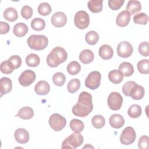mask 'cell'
I'll return each instance as SVG.
<instances>
[{
  "label": "cell",
  "instance_id": "obj_1",
  "mask_svg": "<svg viewBox=\"0 0 149 149\" xmlns=\"http://www.w3.org/2000/svg\"><path fill=\"white\" fill-rule=\"evenodd\" d=\"M93 109L92 95L87 91H82L79 94L77 104L73 107L72 113L76 116L86 117Z\"/></svg>",
  "mask_w": 149,
  "mask_h": 149
},
{
  "label": "cell",
  "instance_id": "obj_2",
  "mask_svg": "<svg viewBox=\"0 0 149 149\" xmlns=\"http://www.w3.org/2000/svg\"><path fill=\"white\" fill-rule=\"evenodd\" d=\"M68 58L66 50L61 47H56L52 49L47 57V63L51 68L57 67L59 64L65 62Z\"/></svg>",
  "mask_w": 149,
  "mask_h": 149
},
{
  "label": "cell",
  "instance_id": "obj_3",
  "mask_svg": "<svg viewBox=\"0 0 149 149\" xmlns=\"http://www.w3.org/2000/svg\"><path fill=\"white\" fill-rule=\"evenodd\" d=\"M27 42L31 49L36 51H41L47 47L48 39L44 35L33 34L27 38Z\"/></svg>",
  "mask_w": 149,
  "mask_h": 149
},
{
  "label": "cell",
  "instance_id": "obj_4",
  "mask_svg": "<svg viewBox=\"0 0 149 149\" xmlns=\"http://www.w3.org/2000/svg\"><path fill=\"white\" fill-rule=\"evenodd\" d=\"M83 143V137L80 133L71 134L66 137L62 143V148L73 149L80 146Z\"/></svg>",
  "mask_w": 149,
  "mask_h": 149
},
{
  "label": "cell",
  "instance_id": "obj_5",
  "mask_svg": "<svg viewBox=\"0 0 149 149\" xmlns=\"http://www.w3.org/2000/svg\"><path fill=\"white\" fill-rule=\"evenodd\" d=\"M50 127L56 132L62 130L66 125V119L59 113H53L49 118Z\"/></svg>",
  "mask_w": 149,
  "mask_h": 149
},
{
  "label": "cell",
  "instance_id": "obj_6",
  "mask_svg": "<svg viewBox=\"0 0 149 149\" xmlns=\"http://www.w3.org/2000/svg\"><path fill=\"white\" fill-rule=\"evenodd\" d=\"M74 23L76 27L83 30L87 28L90 23L88 14L84 10H79L74 15Z\"/></svg>",
  "mask_w": 149,
  "mask_h": 149
},
{
  "label": "cell",
  "instance_id": "obj_7",
  "mask_svg": "<svg viewBox=\"0 0 149 149\" xmlns=\"http://www.w3.org/2000/svg\"><path fill=\"white\" fill-rule=\"evenodd\" d=\"M101 79V73L98 71H93L86 77L85 86L91 90H95L100 86Z\"/></svg>",
  "mask_w": 149,
  "mask_h": 149
},
{
  "label": "cell",
  "instance_id": "obj_8",
  "mask_svg": "<svg viewBox=\"0 0 149 149\" xmlns=\"http://www.w3.org/2000/svg\"><path fill=\"white\" fill-rule=\"evenodd\" d=\"M136 138V134L134 128L127 126L123 130L120 136V142L123 145H130L134 143Z\"/></svg>",
  "mask_w": 149,
  "mask_h": 149
},
{
  "label": "cell",
  "instance_id": "obj_9",
  "mask_svg": "<svg viewBox=\"0 0 149 149\" xmlns=\"http://www.w3.org/2000/svg\"><path fill=\"white\" fill-rule=\"evenodd\" d=\"M107 102L109 108L113 111L119 110L122 105L123 97L118 92H112L108 97Z\"/></svg>",
  "mask_w": 149,
  "mask_h": 149
},
{
  "label": "cell",
  "instance_id": "obj_10",
  "mask_svg": "<svg viewBox=\"0 0 149 149\" xmlns=\"http://www.w3.org/2000/svg\"><path fill=\"white\" fill-rule=\"evenodd\" d=\"M116 51L119 56L126 58H129L132 55L133 51V48L130 42L123 41L118 44Z\"/></svg>",
  "mask_w": 149,
  "mask_h": 149
},
{
  "label": "cell",
  "instance_id": "obj_11",
  "mask_svg": "<svg viewBox=\"0 0 149 149\" xmlns=\"http://www.w3.org/2000/svg\"><path fill=\"white\" fill-rule=\"evenodd\" d=\"M36 76L34 71L31 70H26L23 71L19 77L20 84L24 87L30 86L36 80Z\"/></svg>",
  "mask_w": 149,
  "mask_h": 149
},
{
  "label": "cell",
  "instance_id": "obj_12",
  "mask_svg": "<svg viewBox=\"0 0 149 149\" xmlns=\"http://www.w3.org/2000/svg\"><path fill=\"white\" fill-rule=\"evenodd\" d=\"M51 23L56 27H62L64 26L67 22L66 15L62 12L55 13L51 19Z\"/></svg>",
  "mask_w": 149,
  "mask_h": 149
},
{
  "label": "cell",
  "instance_id": "obj_13",
  "mask_svg": "<svg viewBox=\"0 0 149 149\" xmlns=\"http://www.w3.org/2000/svg\"><path fill=\"white\" fill-rule=\"evenodd\" d=\"M131 15L126 10H123L120 12L116 19V24L121 27L127 26L130 21Z\"/></svg>",
  "mask_w": 149,
  "mask_h": 149
},
{
  "label": "cell",
  "instance_id": "obj_14",
  "mask_svg": "<svg viewBox=\"0 0 149 149\" xmlns=\"http://www.w3.org/2000/svg\"><path fill=\"white\" fill-rule=\"evenodd\" d=\"M14 136L16 141L20 144H26L29 141L30 139L29 133L27 130L23 128L16 129Z\"/></svg>",
  "mask_w": 149,
  "mask_h": 149
},
{
  "label": "cell",
  "instance_id": "obj_15",
  "mask_svg": "<svg viewBox=\"0 0 149 149\" xmlns=\"http://www.w3.org/2000/svg\"><path fill=\"white\" fill-rule=\"evenodd\" d=\"M12 89V82L10 79L3 77L0 80V92L1 96L6 94L11 91Z\"/></svg>",
  "mask_w": 149,
  "mask_h": 149
},
{
  "label": "cell",
  "instance_id": "obj_16",
  "mask_svg": "<svg viewBox=\"0 0 149 149\" xmlns=\"http://www.w3.org/2000/svg\"><path fill=\"white\" fill-rule=\"evenodd\" d=\"M36 93L40 95H47L50 91V86L48 82L45 80L39 81L34 87Z\"/></svg>",
  "mask_w": 149,
  "mask_h": 149
},
{
  "label": "cell",
  "instance_id": "obj_17",
  "mask_svg": "<svg viewBox=\"0 0 149 149\" xmlns=\"http://www.w3.org/2000/svg\"><path fill=\"white\" fill-rule=\"evenodd\" d=\"M99 56L104 60H108L112 58L113 55V50L112 47L107 44L101 45L98 51Z\"/></svg>",
  "mask_w": 149,
  "mask_h": 149
},
{
  "label": "cell",
  "instance_id": "obj_18",
  "mask_svg": "<svg viewBox=\"0 0 149 149\" xmlns=\"http://www.w3.org/2000/svg\"><path fill=\"white\" fill-rule=\"evenodd\" d=\"M109 124L115 129H119L125 124V119L123 116L118 113H115L109 118Z\"/></svg>",
  "mask_w": 149,
  "mask_h": 149
},
{
  "label": "cell",
  "instance_id": "obj_19",
  "mask_svg": "<svg viewBox=\"0 0 149 149\" xmlns=\"http://www.w3.org/2000/svg\"><path fill=\"white\" fill-rule=\"evenodd\" d=\"M28 27L24 23H18L14 26L13 34L17 37H22L28 33Z\"/></svg>",
  "mask_w": 149,
  "mask_h": 149
},
{
  "label": "cell",
  "instance_id": "obj_20",
  "mask_svg": "<svg viewBox=\"0 0 149 149\" xmlns=\"http://www.w3.org/2000/svg\"><path fill=\"white\" fill-rule=\"evenodd\" d=\"M125 77H129L134 73L133 66L132 63L127 62H123L121 63L119 66L118 69Z\"/></svg>",
  "mask_w": 149,
  "mask_h": 149
},
{
  "label": "cell",
  "instance_id": "obj_21",
  "mask_svg": "<svg viewBox=\"0 0 149 149\" xmlns=\"http://www.w3.org/2000/svg\"><path fill=\"white\" fill-rule=\"evenodd\" d=\"M94 56L93 52L88 49L83 50L79 55V59L83 64H88L94 59Z\"/></svg>",
  "mask_w": 149,
  "mask_h": 149
},
{
  "label": "cell",
  "instance_id": "obj_22",
  "mask_svg": "<svg viewBox=\"0 0 149 149\" xmlns=\"http://www.w3.org/2000/svg\"><path fill=\"white\" fill-rule=\"evenodd\" d=\"M34 116L33 109L29 107H24L19 109L16 116H18L22 119L27 120L31 119Z\"/></svg>",
  "mask_w": 149,
  "mask_h": 149
},
{
  "label": "cell",
  "instance_id": "obj_23",
  "mask_svg": "<svg viewBox=\"0 0 149 149\" xmlns=\"http://www.w3.org/2000/svg\"><path fill=\"white\" fill-rule=\"evenodd\" d=\"M108 79L112 83L118 84L122 81L123 75L119 70L113 69L109 72Z\"/></svg>",
  "mask_w": 149,
  "mask_h": 149
},
{
  "label": "cell",
  "instance_id": "obj_24",
  "mask_svg": "<svg viewBox=\"0 0 149 149\" xmlns=\"http://www.w3.org/2000/svg\"><path fill=\"white\" fill-rule=\"evenodd\" d=\"M141 9V3L139 1L130 0L129 1L126 6V10L129 12L130 15H134L140 11Z\"/></svg>",
  "mask_w": 149,
  "mask_h": 149
},
{
  "label": "cell",
  "instance_id": "obj_25",
  "mask_svg": "<svg viewBox=\"0 0 149 149\" xmlns=\"http://www.w3.org/2000/svg\"><path fill=\"white\" fill-rule=\"evenodd\" d=\"M103 1L102 0H91L87 3L88 9L93 13H99L102 9Z\"/></svg>",
  "mask_w": 149,
  "mask_h": 149
},
{
  "label": "cell",
  "instance_id": "obj_26",
  "mask_svg": "<svg viewBox=\"0 0 149 149\" xmlns=\"http://www.w3.org/2000/svg\"><path fill=\"white\" fill-rule=\"evenodd\" d=\"M3 17L7 21L13 22L16 21L18 18L17 10L12 7L6 8L3 12Z\"/></svg>",
  "mask_w": 149,
  "mask_h": 149
},
{
  "label": "cell",
  "instance_id": "obj_27",
  "mask_svg": "<svg viewBox=\"0 0 149 149\" xmlns=\"http://www.w3.org/2000/svg\"><path fill=\"white\" fill-rule=\"evenodd\" d=\"M145 90L143 87L140 85H136L133 89L132 90L130 96L133 99L136 100H141L144 96Z\"/></svg>",
  "mask_w": 149,
  "mask_h": 149
},
{
  "label": "cell",
  "instance_id": "obj_28",
  "mask_svg": "<svg viewBox=\"0 0 149 149\" xmlns=\"http://www.w3.org/2000/svg\"><path fill=\"white\" fill-rule=\"evenodd\" d=\"M86 42L91 45H94L97 43L99 40V35L95 31H90L85 36Z\"/></svg>",
  "mask_w": 149,
  "mask_h": 149
},
{
  "label": "cell",
  "instance_id": "obj_29",
  "mask_svg": "<svg viewBox=\"0 0 149 149\" xmlns=\"http://www.w3.org/2000/svg\"><path fill=\"white\" fill-rule=\"evenodd\" d=\"M69 126L72 130L75 133L81 132L84 127V123L77 119H73L70 122Z\"/></svg>",
  "mask_w": 149,
  "mask_h": 149
},
{
  "label": "cell",
  "instance_id": "obj_30",
  "mask_svg": "<svg viewBox=\"0 0 149 149\" xmlns=\"http://www.w3.org/2000/svg\"><path fill=\"white\" fill-rule=\"evenodd\" d=\"M31 27L34 30L41 31L45 27V22L41 18L36 17L31 22Z\"/></svg>",
  "mask_w": 149,
  "mask_h": 149
},
{
  "label": "cell",
  "instance_id": "obj_31",
  "mask_svg": "<svg viewBox=\"0 0 149 149\" xmlns=\"http://www.w3.org/2000/svg\"><path fill=\"white\" fill-rule=\"evenodd\" d=\"M40 62V57L35 54H30L26 58V63L30 67H37Z\"/></svg>",
  "mask_w": 149,
  "mask_h": 149
},
{
  "label": "cell",
  "instance_id": "obj_32",
  "mask_svg": "<svg viewBox=\"0 0 149 149\" xmlns=\"http://www.w3.org/2000/svg\"><path fill=\"white\" fill-rule=\"evenodd\" d=\"M142 112L141 108L137 104L132 105L128 109V115L132 118H137L141 115Z\"/></svg>",
  "mask_w": 149,
  "mask_h": 149
},
{
  "label": "cell",
  "instance_id": "obj_33",
  "mask_svg": "<svg viewBox=\"0 0 149 149\" xmlns=\"http://www.w3.org/2000/svg\"><path fill=\"white\" fill-rule=\"evenodd\" d=\"M66 69L70 75H76L80 72L81 66L77 61H72L68 65Z\"/></svg>",
  "mask_w": 149,
  "mask_h": 149
},
{
  "label": "cell",
  "instance_id": "obj_34",
  "mask_svg": "<svg viewBox=\"0 0 149 149\" xmlns=\"http://www.w3.org/2000/svg\"><path fill=\"white\" fill-rule=\"evenodd\" d=\"M91 123L95 128L101 129L104 126L105 120L104 117L102 115H96L91 119Z\"/></svg>",
  "mask_w": 149,
  "mask_h": 149
},
{
  "label": "cell",
  "instance_id": "obj_35",
  "mask_svg": "<svg viewBox=\"0 0 149 149\" xmlns=\"http://www.w3.org/2000/svg\"><path fill=\"white\" fill-rule=\"evenodd\" d=\"M133 19L135 24L146 25L148 23V17L145 13H139L135 15Z\"/></svg>",
  "mask_w": 149,
  "mask_h": 149
},
{
  "label": "cell",
  "instance_id": "obj_36",
  "mask_svg": "<svg viewBox=\"0 0 149 149\" xmlns=\"http://www.w3.org/2000/svg\"><path fill=\"white\" fill-rule=\"evenodd\" d=\"M137 69L140 73L148 74L149 73V61L148 59H142L138 62L137 65Z\"/></svg>",
  "mask_w": 149,
  "mask_h": 149
},
{
  "label": "cell",
  "instance_id": "obj_37",
  "mask_svg": "<svg viewBox=\"0 0 149 149\" xmlns=\"http://www.w3.org/2000/svg\"><path fill=\"white\" fill-rule=\"evenodd\" d=\"M52 81L55 85L57 86H62L66 81L65 75L61 72H56L52 76Z\"/></svg>",
  "mask_w": 149,
  "mask_h": 149
},
{
  "label": "cell",
  "instance_id": "obj_38",
  "mask_svg": "<svg viewBox=\"0 0 149 149\" xmlns=\"http://www.w3.org/2000/svg\"><path fill=\"white\" fill-rule=\"evenodd\" d=\"M80 87V80L78 79H73L69 81L67 86V88L70 93H74L79 89Z\"/></svg>",
  "mask_w": 149,
  "mask_h": 149
},
{
  "label": "cell",
  "instance_id": "obj_39",
  "mask_svg": "<svg viewBox=\"0 0 149 149\" xmlns=\"http://www.w3.org/2000/svg\"><path fill=\"white\" fill-rule=\"evenodd\" d=\"M52 11L51 5L47 2L41 3L38 7V12L42 16H47L50 14Z\"/></svg>",
  "mask_w": 149,
  "mask_h": 149
},
{
  "label": "cell",
  "instance_id": "obj_40",
  "mask_svg": "<svg viewBox=\"0 0 149 149\" xmlns=\"http://www.w3.org/2000/svg\"><path fill=\"white\" fill-rule=\"evenodd\" d=\"M137 85V83L133 81H128L126 82L122 87V92L127 97H129L133 88Z\"/></svg>",
  "mask_w": 149,
  "mask_h": 149
},
{
  "label": "cell",
  "instance_id": "obj_41",
  "mask_svg": "<svg viewBox=\"0 0 149 149\" xmlns=\"http://www.w3.org/2000/svg\"><path fill=\"white\" fill-rule=\"evenodd\" d=\"M13 70H15V69L8 59L1 63V72L2 73L4 74H10L13 71Z\"/></svg>",
  "mask_w": 149,
  "mask_h": 149
},
{
  "label": "cell",
  "instance_id": "obj_42",
  "mask_svg": "<svg viewBox=\"0 0 149 149\" xmlns=\"http://www.w3.org/2000/svg\"><path fill=\"white\" fill-rule=\"evenodd\" d=\"M33 9L28 5H24L21 9V15L26 20L30 19L33 15Z\"/></svg>",
  "mask_w": 149,
  "mask_h": 149
},
{
  "label": "cell",
  "instance_id": "obj_43",
  "mask_svg": "<svg viewBox=\"0 0 149 149\" xmlns=\"http://www.w3.org/2000/svg\"><path fill=\"white\" fill-rule=\"evenodd\" d=\"M124 0H109L108 6L113 10H117L119 9L124 3Z\"/></svg>",
  "mask_w": 149,
  "mask_h": 149
},
{
  "label": "cell",
  "instance_id": "obj_44",
  "mask_svg": "<svg viewBox=\"0 0 149 149\" xmlns=\"http://www.w3.org/2000/svg\"><path fill=\"white\" fill-rule=\"evenodd\" d=\"M148 42L147 41H144L142 42L140 44L138 50L139 53L143 56H148L149 54V51H148Z\"/></svg>",
  "mask_w": 149,
  "mask_h": 149
},
{
  "label": "cell",
  "instance_id": "obj_45",
  "mask_svg": "<svg viewBox=\"0 0 149 149\" xmlns=\"http://www.w3.org/2000/svg\"><path fill=\"white\" fill-rule=\"evenodd\" d=\"M8 60L15 69L19 68L22 65V58L18 55L11 56Z\"/></svg>",
  "mask_w": 149,
  "mask_h": 149
},
{
  "label": "cell",
  "instance_id": "obj_46",
  "mask_svg": "<svg viewBox=\"0 0 149 149\" xmlns=\"http://www.w3.org/2000/svg\"><path fill=\"white\" fill-rule=\"evenodd\" d=\"M149 138L147 136H142L139 140L138 147L140 149H148Z\"/></svg>",
  "mask_w": 149,
  "mask_h": 149
},
{
  "label": "cell",
  "instance_id": "obj_47",
  "mask_svg": "<svg viewBox=\"0 0 149 149\" xmlns=\"http://www.w3.org/2000/svg\"><path fill=\"white\" fill-rule=\"evenodd\" d=\"M10 30L9 24L5 22H0V33L1 34H5L9 32Z\"/></svg>",
  "mask_w": 149,
  "mask_h": 149
}]
</instances>
